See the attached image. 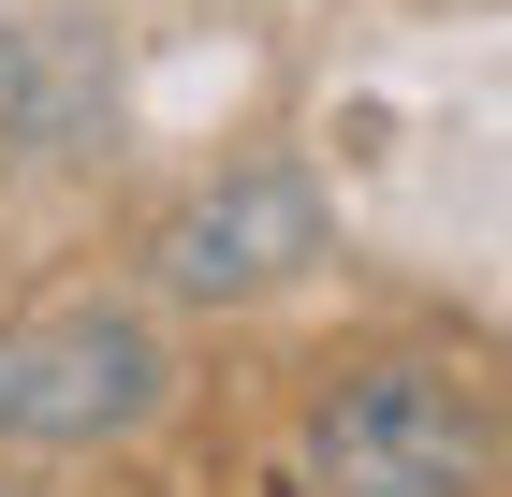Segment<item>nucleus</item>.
Returning <instances> with one entry per match:
<instances>
[{
	"label": "nucleus",
	"mask_w": 512,
	"mask_h": 497,
	"mask_svg": "<svg viewBox=\"0 0 512 497\" xmlns=\"http://www.w3.org/2000/svg\"><path fill=\"white\" fill-rule=\"evenodd\" d=\"M512 483V410L454 351H366L293 410L278 497H498Z\"/></svg>",
	"instance_id": "nucleus-1"
},
{
	"label": "nucleus",
	"mask_w": 512,
	"mask_h": 497,
	"mask_svg": "<svg viewBox=\"0 0 512 497\" xmlns=\"http://www.w3.org/2000/svg\"><path fill=\"white\" fill-rule=\"evenodd\" d=\"M176 337L147 307H30L0 322V454L74 468V454H132L176 410Z\"/></svg>",
	"instance_id": "nucleus-2"
},
{
	"label": "nucleus",
	"mask_w": 512,
	"mask_h": 497,
	"mask_svg": "<svg viewBox=\"0 0 512 497\" xmlns=\"http://www.w3.org/2000/svg\"><path fill=\"white\" fill-rule=\"evenodd\" d=\"M308 264H337V191H322V161H293V147L220 161V176L176 191L147 220V249H132V278H147L161 307H264Z\"/></svg>",
	"instance_id": "nucleus-3"
},
{
	"label": "nucleus",
	"mask_w": 512,
	"mask_h": 497,
	"mask_svg": "<svg viewBox=\"0 0 512 497\" xmlns=\"http://www.w3.org/2000/svg\"><path fill=\"white\" fill-rule=\"evenodd\" d=\"M103 117H118V44L103 30H74V15L0 30V161H74V147H103Z\"/></svg>",
	"instance_id": "nucleus-4"
},
{
	"label": "nucleus",
	"mask_w": 512,
	"mask_h": 497,
	"mask_svg": "<svg viewBox=\"0 0 512 497\" xmlns=\"http://www.w3.org/2000/svg\"><path fill=\"white\" fill-rule=\"evenodd\" d=\"M0 497H59V483H30V468H0Z\"/></svg>",
	"instance_id": "nucleus-5"
}]
</instances>
